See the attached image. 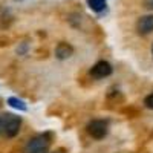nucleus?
Segmentation results:
<instances>
[{
	"mask_svg": "<svg viewBox=\"0 0 153 153\" xmlns=\"http://www.w3.org/2000/svg\"><path fill=\"white\" fill-rule=\"evenodd\" d=\"M152 57H153V46H152Z\"/></svg>",
	"mask_w": 153,
	"mask_h": 153,
	"instance_id": "9b49d317",
	"label": "nucleus"
},
{
	"mask_svg": "<svg viewBox=\"0 0 153 153\" xmlns=\"http://www.w3.org/2000/svg\"><path fill=\"white\" fill-rule=\"evenodd\" d=\"M51 143H52V133H38L28 139L26 144L23 146L22 153H48Z\"/></svg>",
	"mask_w": 153,
	"mask_h": 153,
	"instance_id": "f257e3e1",
	"label": "nucleus"
},
{
	"mask_svg": "<svg viewBox=\"0 0 153 153\" xmlns=\"http://www.w3.org/2000/svg\"><path fill=\"white\" fill-rule=\"evenodd\" d=\"M89 74H91V76L94 80H103V78H107L109 75H112V66L109 61L101 60V61H97L91 68Z\"/></svg>",
	"mask_w": 153,
	"mask_h": 153,
	"instance_id": "20e7f679",
	"label": "nucleus"
},
{
	"mask_svg": "<svg viewBox=\"0 0 153 153\" xmlns=\"http://www.w3.org/2000/svg\"><path fill=\"white\" fill-rule=\"evenodd\" d=\"M86 130L89 133V136L100 141V139H104L109 133V123L106 120H92L87 124Z\"/></svg>",
	"mask_w": 153,
	"mask_h": 153,
	"instance_id": "7ed1b4c3",
	"label": "nucleus"
},
{
	"mask_svg": "<svg viewBox=\"0 0 153 153\" xmlns=\"http://www.w3.org/2000/svg\"><path fill=\"white\" fill-rule=\"evenodd\" d=\"M143 3H144V6H146L147 9L153 11V0H143Z\"/></svg>",
	"mask_w": 153,
	"mask_h": 153,
	"instance_id": "9d476101",
	"label": "nucleus"
},
{
	"mask_svg": "<svg viewBox=\"0 0 153 153\" xmlns=\"http://www.w3.org/2000/svg\"><path fill=\"white\" fill-rule=\"evenodd\" d=\"M136 32L139 35H149L153 32V14L143 16L136 22Z\"/></svg>",
	"mask_w": 153,
	"mask_h": 153,
	"instance_id": "39448f33",
	"label": "nucleus"
},
{
	"mask_svg": "<svg viewBox=\"0 0 153 153\" xmlns=\"http://www.w3.org/2000/svg\"><path fill=\"white\" fill-rule=\"evenodd\" d=\"M87 6L95 12H103L106 9V0H87Z\"/></svg>",
	"mask_w": 153,
	"mask_h": 153,
	"instance_id": "6e6552de",
	"label": "nucleus"
},
{
	"mask_svg": "<svg viewBox=\"0 0 153 153\" xmlns=\"http://www.w3.org/2000/svg\"><path fill=\"white\" fill-rule=\"evenodd\" d=\"M144 104H146L147 109H152V110H153V92L144 100Z\"/></svg>",
	"mask_w": 153,
	"mask_h": 153,
	"instance_id": "1a4fd4ad",
	"label": "nucleus"
},
{
	"mask_svg": "<svg viewBox=\"0 0 153 153\" xmlns=\"http://www.w3.org/2000/svg\"><path fill=\"white\" fill-rule=\"evenodd\" d=\"M8 104H9L12 109L20 110V112H25V110H26V103H25L23 100L17 98V97H9V98H8Z\"/></svg>",
	"mask_w": 153,
	"mask_h": 153,
	"instance_id": "0eeeda50",
	"label": "nucleus"
},
{
	"mask_svg": "<svg viewBox=\"0 0 153 153\" xmlns=\"http://www.w3.org/2000/svg\"><path fill=\"white\" fill-rule=\"evenodd\" d=\"M152 136H153V133H152Z\"/></svg>",
	"mask_w": 153,
	"mask_h": 153,
	"instance_id": "ddd939ff",
	"label": "nucleus"
},
{
	"mask_svg": "<svg viewBox=\"0 0 153 153\" xmlns=\"http://www.w3.org/2000/svg\"><path fill=\"white\" fill-rule=\"evenodd\" d=\"M22 127V120L20 117L14 113H3L0 117V132H3L6 138H14L19 135Z\"/></svg>",
	"mask_w": 153,
	"mask_h": 153,
	"instance_id": "f03ea898",
	"label": "nucleus"
},
{
	"mask_svg": "<svg viewBox=\"0 0 153 153\" xmlns=\"http://www.w3.org/2000/svg\"><path fill=\"white\" fill-rule=\"evenodd\" d=\"M52 153H61V152H52Z\"/></svg>",
	"mask_w": 153,
	"mask_h": 153,
	"instance_id": "f8f14e48",
	"label": "nucleus"
},
{
	"mask_svg": "<svg viewBox=\"0 0 153 153\" xmlns=\"http://www.w3.org/2000/svg\"><path fill=\"white\" fill-rule=\"evenodd\" d=\"M72 55H74V48L69 43L61 42V43L57 45V48H55V57L58 60H68Z\"/></svg>",
	"mask_w": 153,
	"mask_h": 153,
	"instance_id": "423d86ee",
	"label": "nucleus"
}]
</instances>
